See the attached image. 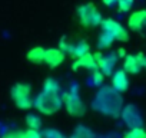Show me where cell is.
<instances>
[{
	"mask_svg": "<svg viewBox=\"0 0 146 138\" xmlns=\"http://www.w3.org/2000/svg\"><path fill=\"white\" fill-rule=\"evenodd\" d=\"M76 13H78L80 25L85 26V27H98V26H100V23L103 20L102 13L98 10V7L93 3L80 5L78 7Z\"/></svg>",
	"mask_w": 146,
	"mask_h": 138,
	"instance_id": "obj_4",
	"label": "cell"
},
{
	"mask_svg": "<svg viewBox=\"0 0 146 138\" xmlns=\"http://www.w3.org/2000/svg\"><path fill=\"white\" fill-rule=\"evenodd\" d=\"M25 122H26L27 128H32V129H40L42 128V118L37 114H27Z\"/></svg>",
	"mask_w": 146,
	"mask_h": 138,
	"instance_id": "obj_15",
	"label": "cell"
},
{
	"mask_svg": "<svg viewBox=\"0 0 146 138\" xmlns=\"http://www.w3.org/2000/svg\"><path fill=\"white\" fill-rule=\"evenodd\" d=\"M96 60H98V68L99 71L105 75V76H112V74L115 72V65L117 62V55H110V56H105L103 53L98 52L95 53Z\"/></svg>",
	"mask_w": 146,
	"mask_h": 138,
	"instance_id": "obj_8",
	"label": "cell"
},
{
	"mask_svg": "<svg viewBox=\"0 0 146 138\" xmlns=\"http://www.w3.org/2000/svg\"><path fill=\"white\" fill-rule=\"evenodd\" d=\"M72 68H73V71H78L79 68H82V69H88V71H90V72L99 69L96 56H95V53H90V52H88L86 55L75 59V62L72 63Z\"/></svg>",
	"mask_w": 146,
	"mask_h": 138,
	"instance_id": "obj_10",
	"label": "cell"
},
{
	"mask_svg": "<svg viewBox=\"0 0 146 138\" xmlns=\"http://www.w3.org/2000/svg\"><path fill=\"white\" fill-rule=\"evenodd\" d=\"M66 59V53L60 48H49L44 49V58L43 63H46L49 68H57L60 66Z\"/></svg>",
	"mask_w": 146,
	"mask_h": 138,
	"instance_id": "obj_9",
	"label": "cell"
},
{
	"mask_svg": "<svg viewBox=\"0 0 146 138\" xmlns=\"http://www.w3.org/2000/svg\"><path fill=\"white\" fill-rule=\"evenodd\" d=\"M10 98L19 109H30L33 107L32 85L19 82L10 88Z\"/></svg>",
	"mask_w": 146,
	"mask_h": 138,
	"instance_id": "obj_3",
	"label": "cell"
},
{
	"mask_svg": "<svg viewBox=\"0 0 146 138\" xmlns=\"http://www.w3.org/2000/svg\"><path fill=\"white\" fill-rule=\"evenodd\" d=\"M19 135H20V131H12V132L5 134L2 138H19Z\"/></svg>",
	"mask_w": 146,
	"mask_h": 138,
	"instance_id": "obj_25",
	"label": "cell"
},
{
	"mask_svg": "<svg viewBox=\"0 0 146 138\" xmlns=\"http://www.w3.org/2000/svg\"><path fill=\"white\" fill-rule=\"evenodd\" d=\"M127 27L132 32H143L146 29V10L133 12L127 17Z\"/></svg>",
	"mask_w": 146,
	"mask_h": 138,
	"instance_id": "obj_11",
	"label": "cell"
},
{
	"mask_svg": "<svg viewBox=\"0 0 146 138\" xmlns=\"http://www.w3.org/2000/svg\"><path fill=\"white\" fill-rule=\"evenodd\" d=\"M33 107L43 115H53L56 114L62 107V95L60 92H39L36 98H33Z\"/></svg>",
	"mask_w": 146,
	"mask_h": 138,
	"instance_id": "obj_2",
	"label": "cell"
},
{
	"mask_svg": "<svg viewBox=\"0 0 146 138\" xmlns=\"http://www.w3.org/2000/svg\"><path fill=\"white\" fill-rule=\"evenodd\" d=\"M62 101H63V105L66 108V112L70 115V117H83L85 115V111H86V107L83 104V101L80 99V96L75 92H66L62 95Z\"/></svg>",
	"mask_w": 146,
	"mask_h": 138,
	"instance_id": "obj_5",
	"label": "cell"
},
{
	"mask_svg": "<svg viewBox=\"0 0 146 138\" xmlns=\"http://www.w3.org/2000/svg\"><path fill=\"white\" fill-rule=\"evenodd\" d=\"M100 27L103 32L109 33L115 40L117 42H127L129 40V33L126 30V27L123 25H120L119 22H116L115 19H103L100 23Z\"/></svg>",
	"mask_w": 146,
	"mask_h": 138,
	"instance_id": "obj_7",
	"label": "cell"
},
{
	"mask_svg": "<svg viewBox=\"0 0 146 138\" xmlns=\"http://www.w3.org/2000/svg\"><path fill=\"white\" fill-rule=\"evenodd\" d=\"M133 5H135V0H117V3H116L119 12H122V13H126V12L132 10Z\"/></svg>",
	"mask_w": 146,
	"mask_h": 138,
	"instance_id": "obj_19",
	"label": "cell"
},
{
	"mask_svg": "<svg viewBox=\"0 0 146 138\" xmlns=\"http://www.w3.org/2000/svg\"><path fill=\"white\" fill-rule=\"evenodd\" d=\"M113 42H115V39H113L109 33H106V32L102 30V33H100L99 38H98V48H99V49H108V48L112 46Z\"/></svg>",
	"mask_w": 146,
	"mask_h": 138,
	"instance_id": "obj_16",
	"label": "cell"
},
{
	"mask_svg": "<svg viewBox=\"0 0 146 138\" xmlns=\"http://www.w3.org/2000/svg\"><path fill=\"white\" fill-rule=\"evenodd\" d=\"M123 138H145V129L139 125V127H132L125 135Z\"/></svg>",
	"mask_w": 146,
	"mask_h": 138,
	"instance_id": "obj_18",
	"label": "cell"
},
{
	"mask_svg": "<svg viewBox=\"0 0 146 138\" xmlns=\"http://www.w3.org/2000/svg\"><path fill=\"white\" fill-rule=\"evenodd\" d=\"M88 52H90V46H89V43H88L86 40H80V42H78L76 45H73V46H72V50H70L69 55H70L73 59H78V58L86 55Z\"/></svg>",
	"mask_w": 146,
	"mask_h": 138,
	"instance_id": "obj_13",
	"label": "cell"
},
{
	"mask_svg": "<svg viewBox=\"0 0 146 138\" xmlns=\"http://www.w3.org/2000/svg\"><path fill=\"white\" fill-rule=\"evenodd\" d=\"M146 69V55L142 52L137 53H129L125 56L123 60V71L127 75H137L140 71Z\"/></svg>",
	"mask_w": 146,
	"mask_h": 138,
	"instance_id": "obj_6",
	"label": "cell"
},
{
	"mask_svg": "<svg viewBox=\"0 0 146 138\" xmlns=\"http://www.w3.org/2000/svg\"><path fill=\"white\" fill-rule=\"evenodd\" d=\"M19 138H42V134L39 132V129L27 128L26 131H20Z\"/></svg>",
	"mask_w": 146,
	"mask_h": 138,
	"instance_id": "obj_21",
	"label": "cell"
},
{
	"mask_svg": "<svg viewBox=\"0 0 146 138\" xmlns=\"http://www.w3.org/2000/svg\"><path fill=\"white\" fill-rule=\"evenodd\" d=\"M44 137H46V138H66L63 134H60V132L56 131V129H49V131H46V132H44Z\"/></svg>",
	"mask_w": 146,
	"mask_h": 138,
	"instance_id": "obj_23",
	"label": "cell"
},
{
	"mask_svg": "<svg viewBox=\"0 0 146 138\" xmlns=\"http://www.w3.org/2000/svg\"><path fill=\"white\" fill-rule=\"evenodd\" d=\"M119 92L113 88H103L99 91L95 99V108L100 111L102 114L116 117L122 108V98L117 95Z\"/></svg>",
	"mask_w": 146,
	"mask_h": 138,
	"instance_id": "obj_1",
	"label": "cell"
},
{
	"mask_svg": "<svg viewBox=\"0 0 146 138\" xmlns=\"http://www.w3.org/2000/svg\"><path fill=\"white\" fill-rule=\"evenodd\" d=\"M145 138H146V129H145Z\"/></svg>",
	"mask_w": 146,
	"mask_h": 138,
	"instance_id": "obj_28",
	"label": "cell"
},
{
	"mask_svg": "<svg viewBox=\"0 0 146 138\" xmlns=\"http://www.w3.org/2000/svg\"><path fill=\"white\" fill-rule=\"evenodd\" d=\"M70 138H92V132L86 127H79Z\"/></svg>",
	"mask_w": 146,
	"mask_h": 138,
	"instance_id": "obj_20",
	"label": "cell"
},
{
	"mask_svg": "<svg viewBox=\"0 0 146 138\" xmlns=\"http://www.w3.org/2000/svg\"><path fill=\"white\" fill-rule=\"evenodd\" d=\"M102 3H103L106 7H112V6H116L117 0H102Z\"/></svg>",
	"mask_w": 146,
	"mask_h": 138,
	"instance_id": "obj_26",
	"label": "cell"
},
{
	"mask_svg": "<svg viewBox=\"0 0 146 138\" xmlns=\"http://www.w3.org/2000/svg\"><path fill=\"white\" fill-rule=\"evenodd\" d=\"M72 46H73V45L67 43L64 39H62V40L59 42V48H60V49H62V50H63L66 55H67V53H70V50H72Z\"/></svg>",
	"mask_w": 146,
	"mask_h": 138,
	"instance_id": "obj_24",
	"label": "cell"
},
{
	"mask_svg": "<svg viewBox=\"0 0 146 138\" xmlns=\"http://www.w3.org/2000/svg\"><path fill=\"white\" fill-rule=\"evenodd\" d=\"M112 88L115 91H117L119 94L126 92L129 88V78L127 74L123 71V69H117L112 74Z\"/></svg>",
	"mask_w": 146,
	"mask_h": 138,
	"instance_id": "obj_12",
	"label": "cell"
},
{
	"mask_svg": "<svg viewBox=\"0 0 146 138\" xmlns=\"http://www.w3.org/2000/svg\"><path fill=\"white\" fill-rule=\"evenodd\" d=\"M117 56H120V58H125V56H126L125 50H123V49H119V50H117Z\"/></svg>",
	"mask_w": 146,
	"mask_h": 138,
	"instance_id": "obj_27",
	"label": "cell"
},
{
	"mask_svg": "<svg viewBox=\"0 0 146 138\" xmlns=\"http://www.w3.org/2000/svg\"><path fill=\"white\" fill-rule=\"evenodd\" d=\"M27 60L32 63H43V58H44V48L42 46H35L32 48L27 55H26Z\"/></svg>",
	"mask_w": 146,
	"mask_h": 138,
	"instance_id": "obj_14",
	"label": "cell"
},
{
	"mask_svg": "<svg viewBox=\"0 0 146 138\" xmlns=\"http://www.w3.org/2000/svg\"><path fill=\"white\" fill-rule=\"evenodd\" d=\"M92 76H93V81H95V84H96V85H102L105 75L99 71V69H96V71H93V72H92Z\"/></svg>",
	"mask_w": 146,
	"mask_h": 138,
	"instance_id": "obj_22",
	"label": "cell"
},
{
	"mask_svg": "<svg viewBox=\"0 0 146 138\" xmlns=\"http://www.w3.org/2000/svg\"><path fill=\"white\" fill-rule=\"evenodd\" d=\"M44 92H60V85L54 78H47L43 82V89Z\"/></svg>",
	"mask_w": 146,
	"mask_h": 138,
	"instance_id": "obj_17",
	"label": "cell"
}]
</instances>
